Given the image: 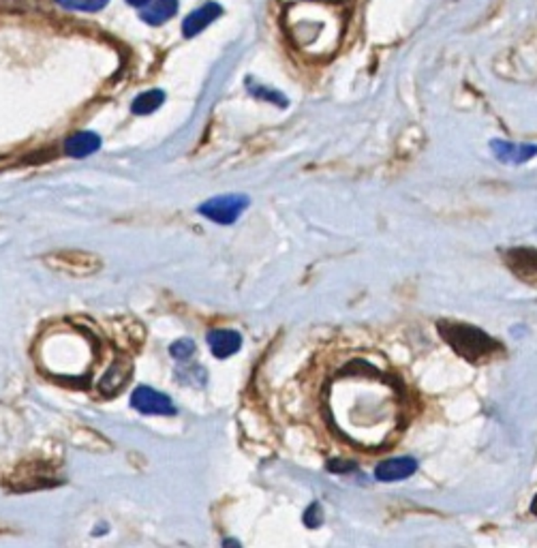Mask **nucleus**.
Masks as SVG:
<instances>
[{
	"label": "nucleus",
	"mask_w": 537,
	"mask_h": 548,
	"mask_svg": "<svg viewBox=\"0 0 537 548\" xmlns=\"http://www.w3.org/2000/svg\"><path fill=\"white\" fill-rule=\"evenodd\" d=\"M439 334L458 355L469 363H489L497 354L503 352L490 334L480 330L478 326L458 321H439Z\"/></svg>",
	"instance_id": "1"
},
{
	"label": "nucleus",
	"mask_w": 537,
	"mask_h": 548,
	"mask_svg": "<svg viewBox=\"0 0 537 548\" xmlns=\"http://www.w3.org/2000/svg\"><path fill=\"white\" fill-rule=\"evenodd\" d=\"M251 200L246 195L240 193H229V195H217L212 200H208L197 208L201 217H206L208 221L217 223V226H234L243 212L249 208Z\"/></svg>",
	"instance_id": "2"
},
{
	"label": "nucleus",
	"mask_w": 537,
	"mask_h": 548,
	"mask_svg": "<svg viewBox=\"0 0 537 548\" xmlns=\"http://www.w3.org/2000/svg\"><path fill=\"white\" fill-rule=\"evenodd\" d=\"M131 407L146 415H176V405L166 392H158L152 386H140L131 394Z\"/></svg>",
	"instance_id": "3"
},
{
	"label": "nucleus",
	"mask_w": 537,
	"mask_h": 548,
	"mask_svg": "<svg viewBox=\"0 0 537 548\" xmlns=\"http://www.w3.org/2000/svg\"><path fill=\"white\" fill-rule=\"evenodd\" d=\"M223 7L218 3H206L201 4L200 9H195L193 13H189L183 21V35L186 39H191V37L200 35V32H204L208 26L212 24V21L221 18Z\"/></svg>",
	"instance_id": "4"
},
{
	"label": "nucleus",
	"mask_w": 537,
	"mask_h": 548,
	"mask_svg": "<svg viewBox=\"0 0 537 548\" xmlns=\"http://www.w3.org/2000/svg\"><path fill=\"white\" fill-rule=\"evenodd\" d=\"M490 148L499 161L509 163V166H520V163H527L533 157H537L535 144H514V141L495 140L490 141Z\"/></svg>",
	"instance_id": "5"
},
{
	"label": "nucleus",
	"mask_w": 537,
	"mask_h": 548,
	"mask_svg": "<svg viewBox=\"0 0 537 548\" xmlns=\"http://www.w3.org/2000/svg\"><path fill=\"white\" fill-rule=\"evenodd\" d=\"M418 471V460L411 457L390 458L377 465L375 478L379 482H401L407 480Z\"/></svg>",
	"instance_id": "6"
},
{
	"label": "nucleus",
	"mask_w": 537,
	"mask_h": 548,
	"mask_svg": "<svg viewBox=\"0 0 537 548\" xmlns=\"http://www.w3.org/2000/svg\"><path fill=\"white\" fill-rule=\"evenodd\" d=\"M206 341H208V347H210L212 355L218 360H225V358H229V355L238 354L240 347H243V337H240V332L223 330V328L208 332Z\"/></svg>",
	"instance_id": "7"
},
{
	"label": "nucleus",
	"mask_w": 537,
	"mask_h": 548,
	"mask_svg": "<svg viewBox=\"0 0 537 548\" xmlns=\"http://www.w3.org/2000/svg\"><path fill=\"white\" fill-rule=\"evenodd\" d=\"M101 148V137L95 131H78L64 140V155L71 158H86Z\"/></svg>",
	"instance_id": "8"
},
{
	"label": "nucleus",
	"mask_w": 537,
	"mask_h": 548,
	"mask_svg": "<svg viewBox=\"0 0 537 548\" xmlns=\"http://www.w3.org/2000/svg\"><path fill=\"white\" fill-rule=\"evenodd\" d=\"M178 0H150L146 7H141V20L150 26L166 24L176 15Z\"/></svg>",
	"instance_id": "9"
},
{
	"label": "nucleus",
	"mask_w": 537,
	"mask_h": 548,
	"mask_svg": "<svg viewBox=\"0 0 537 548\" xmlns=\"http://www.w3.org/2000/svg\"><path fill=\"white\" fill-rule=\"evenodd\" d=\"M127 381H129V366L127 363H123V360H116V363L109 366V371L106 372L101 383H98V390L106 394H114L118 392Z\"/></svg>",
	"instance_id": "10"
},
{
	"label": "nucleus",
	"mask_w": 537,
	"mask_h": 548,
	"mask_svg": "<svg viewBox=\"0 0 537 548\" xmlns=\"http://www.w3.org/2000/svg\"><path fill=\"white\" fill-rule=\"evenodd\" d=\"M163 103H166V92L158 89L146 90L133 98V103H131V112L137 114V116H148V114L157 112Z\"/></svg>",
	"instance_id": "11"
},
{
	"label": "nucleus",
	"mask_w": 537,
	"mask_h": 548,
	"mask_svg": "<svg viewBox=\"0 0 537 548\" xmlns=\"http://www.w3.org/2000/svg\"><path fill=\"white\" fill-rule=\"evenodd\" d=\"M509 266L514 268L518 274L527 277V274H537V253L529 249H518V251H509L507 255Z\"/></svg>",
	"instance_id": "12"
},
{
	"label": "nucleus",
	"mask_w": 537,
	"mask_h": 548,
	"mask_svg": "<svg viewBox=\"0 0 537 548\" xmlns=\"http://www.w3.org/2000/svg\"><path fill=\"white\" fill-rule=\"evenodd\" d=\"M246 89H249V92H251V95H253L255 98H264V101H268V103H274V106H277V107H287V106H289L287 97H285L283 92L268 89V86L255 84L253 80H249V81H246Z\"/></svg>",
	"instance_id": "13"
},
{
	"label": "nucleus",
	"mask_w": 537,
	"mask_h": 548,
	"mask_svg": "<svg viewBox=\"0 0 537 548\" xmlns=\"http://www.w3.org/2000/svg\"><path fill=\"white\" fill-rule=\"evenodd\" d=\"M63 9L67 11H86V13H95V11H101L109 0H56Z\"/></svg>",
	"instance_id": "14"
},
{
	"label": "nucleus",
	"mask_w": 537,
	"mask_h": 548,
	"mask_svg": "<svg viewBox=\"0 0 537 548\" xmlns=\"http://www.w3.org/2000/svg\"><path fill=\"white\" fill-rule=\"evenodd\" d=\"M169 354H172L176 360H180V363H186V360L193 358L195 343L191 341V338H180V341L169 345Z\"/></svg>",
	"instance_id": "15"
},
{
	"label": "nucleus",
	"mask_w": 537,
	"mask_h": 548,
	"mask_svg": "<svg viewBox=\"0 0 537 548\" xmlns=\"http://www.w3.org/2000/svg\"><path fill=\"white\" fill-rule=\"evenodd\" d=\"M304 525L309 529H317L323 525V509L320 503H311L304 512Z\"/></svg>",
	"instance_id": "16"
},
{
	"label": "nucleus",
	"mask_w": 537,
	"mask_h": 548,
	"mask_svg": "<svg viewBox=\"0 0 537 548\" xmlns=\"http://www.w3.org/2000/svg\"><path fill=\"white\" fill-rule=\"evenodd\" d=\"M328 469H330V471H352L354 465L345 463V460H334V463L328 465Z\"/></svg>",
	"instance_id": "17"
},
{
	"label": "nucleus",
	"mask_w": 537,
	"mask_h": 548,
	"mask_svg": "<svg viewBox=\"0 0 537 548\" xmlns=\"http://www.w3.org/2000/svg\"><path fill=\"white\" fill-rule=\"evenodd\" d=\"M127 3L131 4V7H146V4L150 3V0H127Z\"/></svg>",
	"instance_id": "18"
},
{
	"label": "nucleus",
	"mask_w": 537,
	"mask_h": 548,
	"mask_svg": "<svg viewBox=\"0 0 537 548\" xmlns=\"http://www.w3.org/2000/svg\"><path fill=\"white\" fill-rule=\"evenodd\" d=\"M320 3H330V4H338V3H347V0H320Z\"/></svg>",
	"instance_id": "19"
},
{
	"label": "nucleus",
	"mask_w": 537,
	"mask_h": 548,
	"mask_svg": "<svg viewBox=\"0 0 537 548\" xmlns=\"http://www.w3.org/2000/svg\"><path fill=\"white\" fill-rule=\"evenodd\" d=\"M531 512H533V514H535V517H537V495H535V500H533V503H531Z\"/></svg>",
	"instance_id": "20"
}]
</instances>
